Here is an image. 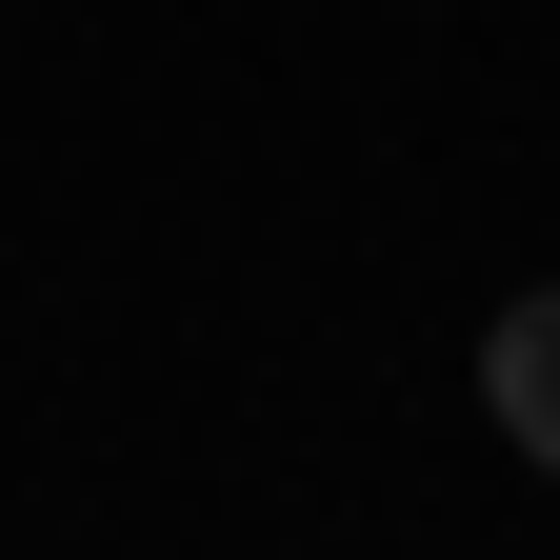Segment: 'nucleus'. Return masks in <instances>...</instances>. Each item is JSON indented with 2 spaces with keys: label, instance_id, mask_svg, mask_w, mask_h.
Here are the masks:
<instances>
[{
  "label": "nucleus",
  "instance_id": "1",
  "mask_svg": "<svg viewBox=\"0 0 560 560\" xmlns=\"http://www.w3.org/2000/svg\"><path fill=\"white\" fill-rule=\"evenodd\" d=\"M480 400H501V441L560 480V280H540V301H501V340H480Z\"/></svg>",
  "mask_w": 560,
  "mask_h": 560
}]
</instances>
